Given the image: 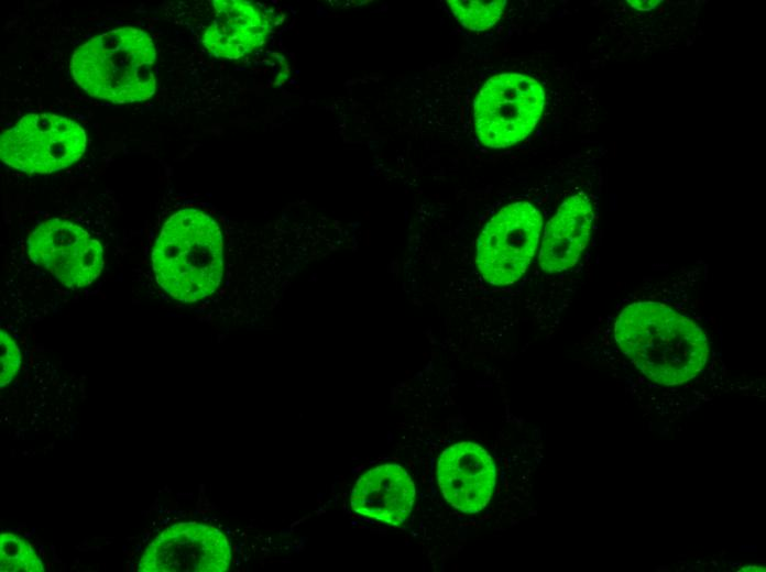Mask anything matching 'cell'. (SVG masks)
Here are the masks:
<instances>
[{
	"label": "cell",
	"mask_w": 766,
	"mask_h": 572,
	"mask_svg": "<svg viewBox=\"0 0 766 572\" xmlns=\"http://www.w3.org/2000/svg\"><path fill=\"white\" fill-rule=\"evenodd\" d=\"M613 332L621 352L659 385L688 383L708 362L707 334L668 301L642 297L627 302L615 317Z\"/></svg>",
	"instance_id": "6da1fadb"
},
{
	"label": "cell",
	"mask_w": 766,
	"mask_h": 572,
	"mask_svg": "<svg viewBox=\"0 0 766 572\" xmlns=\"http://www.w3.org/2000/svg\"><path fill=\"white\" fill-rule=\"evenodd\" d=\"M157 284L174 299L197 302L219 287L225 270L222 232L196 208L176 211L164 223L152 251Z\"/></svg>",
	"instance_id": "7a4b0ae2"
},
{
	"label": "cell",
	"mask_w": 766,
	"mask_h": 572,
	"mask_svg": "<svg viewBox=\"0 0 766 572\" xmlns=\"http://www.w3.org/2000/svg\"><path fill=\"white\" fill-rule=\"evenodd\" d=\"M155 58L147 33L120 28L80 45L70 69L74 80L89 95L116 103L136 102L155 92Z\"/></svg>",
	"instance_id": "3957f363"
},
{
	"label": "cell",
	"mask_w": 766,
	"mask_h": 572,
	"mask_svg": "<svg viewBox=\"0 0 766 572\" xmlns=\"http://www.w3.org/2000/svg\"><path fill=\"white\" fill-rule=\"evenodd\" d=\"M545 94L534 78L500 74L490 78L474 103L475 130L489 147H507L525 139L544 108Z\"/></svg>",
	"instance_id": "277c9868"
},
{
	"label": "cell",
	"mask_w": 766,
	"mask_h": 572,
	"mask_svg": "<svg viewBox=\"0 0 766 572\" xmlns=\"http://www.w3.org/2000/svg\"><path fill=\"white\" fill-rule=\"evenodd\" d=\"M86 150V132L75 121L52 113L23 117L1 134L4 164L25 173H52L75 163Z\"/></svg>",
	"instance_id": "5b68a950"
},
{
	"label": "cell",
	"mask_w": 766,
	"mask_h": 572,
	"mask_svg": "<svg viewBox=\"0 0 766 572\" xmlns=\"http://www.w3.org/2000/svg\"><path fill=\"white\" fill-rule=\"evenodd\" d=\"M541 226V215L529 202L501 209L478 240L477 264L485 280L505 286L519 279L535 254Z\"/></svg>",
	"instance_id": "8992f818"
},
{
	"label": "cell",
	"mask_w": 766,
	"mask_h": 572,
	"mask_svg": "<svg viewBox=\"0 0 766 572\" xmlns=\"http://www.w3.org/2000/svg\"><path fill=\"white\" fill-rule=\"evenodd\" d=\"M26 251L32 262L70 288L92 284L105 264L100 242L84 228L62 218L39 223L28 237Z\"/></svg>",
	"instance_id": "52a82bcc"
},
{
	"label": "cell",
	"mask_w": 766,
	"mask_h": 572,
	"mask_svg": "<svg viewBox=\"0 0 766 572\" xmlns=\"http://www.w3.org/2000/svg\"><path fill=\"white\" fill-rule=\"evenodd\" d=\"M231 563V546L216 527L178 522L162 530L145 548L141 572H223Z\"/></svg>",
	"instance_id": "ba28073f"
},
{
	"label": "cell",
	"mask_w": 766,
	"mask_h": 572,
	"mask_svg": "<svg viewBox=\"0 0 766 572\" xmlns=\"http://www.w3.org/2000/svg\"><path fill=\"white\" fill-rule=\"evenodd\" d=\"M495 464L488 451L472 441L444 450L437 462V480L445 499L466 514L481 512L495 487Z\"/></svg>",
	"instance_id": "9c48e42d"
},
{
	"label": "cell",
	"mask_w": 766,
	"mask_h": 572,
	"mask_svg": "<svg viewBox=\"0 0 766 572\" xmlns=\"http://www.w3.org/2000/svg\"><path fill=\"white\" fill-rule=\"evenodd\" d=\"M415 485L398 464L386 463L371 469L355 482L350 504L360 516L392 526H401L415 502Z\"/></svg>",
	"instance_id": "30bf717a"
},
{
	"label": "cell",
	"mask_w": 766,
	"mask_h": 572,
	"mask_svg": "<svg viewBox=\"0 0 766 572\" xmlns=\"http://www.w3.org/2000/svg\"><path fill=\"white\" fill-rule=\"evenodd\" d=\"M593 221V205L586 194L567 198L546 226L538 258L540 268L555 274L574 266L589 242Z\"/></svg>",
	"instance_id": "8fae6325"
},
{
	"label": "cell",
	"mask_w": 766,
	"mask_h": 572,
	"mask_svg": "<svg viewBox=\"0 0 766 572\" xmlns=\"http://www.w3.org/2000/svg\"><path fill=\"white\" fill-rule=\"evenodd\" d=\"M215 15L203 43L215 56L237 59L261 46L270 33V19L255 6L240 0L214 1Z\"/></svg>",
	"instance_id": "7c38bea8"
},
{
	"label": "cell",
	"mask_w": 766,
	"mask_h": 572,
	"mask_svg": "<svg viewBox=\"0 0 766 572\" xmlns=\"http://www.w3.org/2000/svg\"><path fill=\"white\" fill-rule=\"evenodd\" d=\"M1 571L43 572L44 565L32 546L21 536L2 532L0 536Z\"/></svg>",
	"instance_id": "4fadbf2b"
},
{
	"label": "cell",
	"mask_w": 766,
	"mask_h": 572,
	"mask_svg": "<svg viewBox=\"0 0 766 572\" xmlns=\"http://www.w3.org/2000/svg\"><path fill=\"white\" fill-rule=\"evenodd\" d=\"M453 15L472 31H484L493 26L502 16L505 0L447 1Z\"/></svg>",
	"instance_id": "5bb4252c"
},
{
	"label": "cell",
	"mask_w": 766,
	"mask_h": 572,
	"mask_svg": "<svg viewBox=\"0 0 766 572\" xmlns=\"http://www.w3.org/2000/svg\"><path fill=\"white\" fill-rule=\"evenodd\" d=\"M1 388L7 386L18 374L21 365V353L13 338L1 330Z\"/></svg>",
	"instance_id": "9a60e30c"
},
{
	"label": "cell",
	"mask_w": 766,
	"mask_h": 572,
	"mask_svg": "<svg viewBox=\"0 0 766 572\" xmlns=\"http://www.w3.org/2000/svg\"><path fill=\"white\" fill-rule=\"evenodd\" d=\"M633 8L641 10V11H648L654 9L658 3H660V0H628L627 1Z\"/></svg>",
	"instance_id": "2e32d148"
},
{
	"label": "cell",
	"mask_w": 766,
	"mask_h": 572,
	"mask_svg": "<svg viewBox=\"0 0 766 572\" xmlns=\"http://www.w3.org/2000/svg\"><path fill=\"white\" fill-rule=\"evenodd\" d=\"M742 570L743 571H764L765 569H762L758 566H744Z\"/></svg>",
	"instance_id": "e0dca14e"
}]
</instances>
